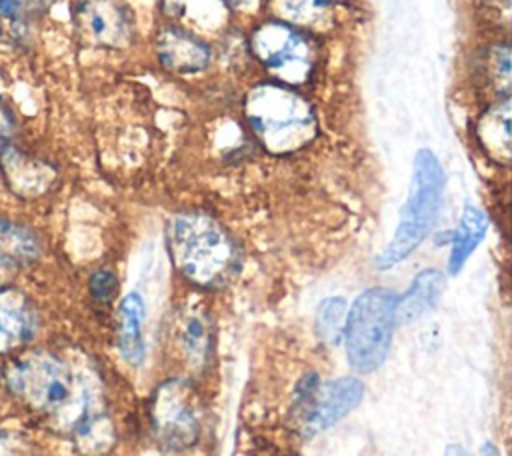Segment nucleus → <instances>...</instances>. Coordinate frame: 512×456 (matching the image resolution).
Segmentation results:
<instances>
[{"instance_id": "obj_20", "label": "nucleus", "mask_w": 512, "mask_h": 456, "mask_svg": "<svg viewBox=\"0 0 512 456\" xmlns=\"http://www.w3.org/2000/svg\"><path fill=\"white\" fill-rule=\"evenodd\" d=\"M90 292L98 302H108L116 292V276L110 270H98L90 278Z\"/></svg>"}, {"instance_id": "obj_15", "label": "nucleus", "mask_w": 512, "mask_h": 456, "mask_svg": "<svg viewBox=\"0 0 512 456\" xmlns=\"http://www.w3.org/2000/svg\"><path fill=\"white\" fill-rule=\"evenodd\" d=\"M280 22L298 26H320L330 18L332 0H272Z\"/></svg>"}, {"instance_id": "obj_19", "label": "nucleus", "mask_w": 512, "mask_h": 456, "mask_svg": "<svg viewBox=\"0 0 512 456\" xmlns=\"http://www.w3.org/2000/svg\"><path fill=\"white\" fill-rule=\"evenodd\" d=\"M184 342L186 348L190 352V358L194 360H202L204 352H206V326L200 318H190L186 324V332H184Z\"/></svg>"}, {"instance_id": "obj_14", "label": "nucleus", "mask_w": 512, "mask_h": 456, "mask_svg": "<svg viewBox=\"0 0 512 456\" xmlns=\"http://www.w3.org/2000/svg\"><path fill=\"white\" fill-rule=\"evenodd\" d=\"M486 230H488L486 214L472 204L464 206L458 228L454 232L452 250L448 256V272L450 274H458L464 268V264L468 262V258L472 256L476 246L482 242Z\"/></svg>"}, {"instance_id": "obj_23", "label": "nucleus", "mask_w": 512, "mask_h": 456, "mask_svg": "<svg viewBox=\"0 0 512 456\" xmlns=\"http://www.w3.org/2000/svg\"><path fill=\"white\" fill-rule=\"evenodd\" d=\"M444 456H472V454L466 448L458 446V444H450V446H446Z\"/></svg>"}, {"instance_id": "obj_7", "label": "nucleus", "mask_w": 512, "mask_h": 456, "mask_svg": "<svg viewBox=\"0 0 512 456\" xmlns=\"http://www.w3.org/2000/svg\"><path fill=\"white\" fill-rule=\"evenodd\" d=\"M152 428L158 442L170 450H182L196 442L200 422L194 396L184 380L164 382L152 400Z\"/></svg>"}, {"instance_id": "obj_2", "label": "nucleus", "mask_w": 512, "mask_h": 456, "mask_svg": "<svg viewBox=\"0 0 512 456\" xmlns=\"http://www.w3.org/2000/svg\"><path fill=\"white\" fill-rule=\"evenodd\" d=\"M168 250L176 268L198 286L222 284L234 264L236 248L228 232L210 216L184 212L168 224Z\"/></svg>"}, {"instance_id": "obj_17", "label": "nucleus", "mask_w": 512, "mask_h": 456, "mask_svg": "<svg viewBox=\"0 0 512 456\" xmlns=\"http://www.w3.org/2000/svg\"><path fill=\"white\" fill-rule=\"evenodd\" d=\"M510 104L504 100L500 106H494L490 112L482 116V122L478 124V130L484 138V144L490 146L496 156L502 154V158H508L510 152Z\"/></svg>"}, {"instance_id": "obj_6", "label": "nucleus", "mask_w": 512, "mask_h": 456, "mask_svg": "<svg viewBox=\"0 0 512 456\" xmlns=\"http://www.w3.org/2000/svg\"><path fill=\"white\" fill-rule=\"evenodd\" d=\"M252 50L262 66L286 84H302L316 66V48L302 32L286 22L272 20L252 34Z\"/></svg>"}, {"instance_id": "obj_16", "label": "nucleus", "mask_w": 512, "mask_h": 456, "mask_svg": "<svg viewBox=\"0 0 512 456\" xmlns=\"http://www.w3.org/2000/svg\"><path fill=\"white\" fill-rule=\"evenodd\" d=\"M0 252L20 262H32L40 254V242L36 234L20 224L0 218Z\"/></svg>"}, {"instance_id": "obj_11", "label": "nucleus", "mask_w": 512, "mask_h": 456, "mask_svg": "<svg viewBox=\"0 0 512 456\" xmlns=\"http://www.w3.org/2000/svg\"><path fill=\"white\" fill-rule=\"evenodd\" d=\"M156 52L160 62L178 74L200 72L210 62L208 46L192 32L176 26H168L158 32Z\"/></svg>"}, {"instance_id": "obj_12", "label": "nucleus", "mask_w": 512, "mask_h": 456, "mask_svg": "<svg viewBox=\"0 0 512 456\" xmlns=\"http://www.w3.org/2000/svg\"><path fill=\"white\" fill-rule=\"evenodd\" d=\"M444 274L436 268H426L418 276H414L410 288L396 298V320L412 322L424 316L442 296L444 290Z\"/></svg>"}, {"instance_id": "obj_5", "label": "nucleus", "mask_w": 512, "mask_h": 456, "mask_svg": "<svg viewBox=\"0 0 512 456\" xmlns=\"http://www.w3.org/2000/svg\"><path fill=\"white\" fill-rule=\"evenodd\" d=\"M396 298L388 288H368L346 312V356L358 372H374L384 364L398 322Z\"/></svg>"}, {"instance_id": "obj_8", "label": "nucleus", "mask_w": 512, "mask_h": 456, "mask_svg": "<svg viewBox=\"0 0 512 456\" xmlns=\"http://www.w3.org/2000/svg\"><path fill=\"white\" fill-rule=\"evenodd\" d=\"M72 22L80 40L96 48H126L134 36V20L124 0H76Z\"/></svg>"}, {"instance_id": "obj_22", "label": "nucleus", "mask_w": 512, "mask_h": 456, "mask_svg": "<svg viewBox=\"0 0 512 456\" xmlns=\"http://www.w3.org/2000/svg\"><path fill=\"white\" fill-rule=\"evenodd\" d=\"M18 272V262L6 254L0 252V290L8 288Z\"/></svg>"}, {"instance_id": "obj_25", "label": "nucleus", "mask_w": 512, "mask_h": 456, "mask_svg": "<svg viewBox=\"0 0 512 456\" xmlns=\"http://www.w3.org/2000/svg\"><path fill=\"white\" fill-rule=\"evenodd\" d=\"M226 2H230L232 6H238V8H246L252 4V0H226Z\"/></svg>"}, {"instance_id": "obj_21", "label": "nucleus", "mask_w": 512, "mask_h": 456, "mask_svg": "<svg viewBox=\"0 0 512 456\" xmlns=\"http://www.w3.org/2000/svg\"><path fill=\"white\" fill-rule=\"evenodd\" d=\"M0 456H28L26 442L16 432H0Z\"/></svg>"}, {"instance_id": "obj_9", "label": "nucleus", "mask_w": 512, "mask_h": 456, "mask_svg": "<svg viewBox=\"0 0 512 456\" xmlns=\"http://www.w3.org/2000/svg\"><path fill=\"white\" fill-rule=\"evenodd\" d=\"M364 396V384L358 378L346 376L330 380L316 390L314 404L306 416V430L310 434L322 432L352 412Z\"/></svg>"}, {"instance_id": "obj_3", "label": "nucleus", "mask_w": 512, "mask_h": 456, "mask_svg": "<svg viewBox=\"0 0 512 456\" xmlns=\"http://www.w3.org/2000/svg\"><path fill=\"white\" fill-rule=\"evenodd\" d=\"M244 112L256 138L272 154L294 152L316 134L312 106L300 94L280 84L252 88L246 96Z\"/></svg>"}, {"instance_id": "obj_1", "label": "nucleus", "mask_w": 512, "mask_h": 456, "mask_svg": "<svg viewBox=\"0 0 512 456\" xmlns=\"http://www.w3.org/2000/svg\"><path fill=\"white\" fill-rule=\"evenodd\" d=\"M6 390L28 410L64 426L86 454L106 450L112 430L98 394L66 360L46 350H30L2 368Z\"/></svg>"}, {"instance_id": "obj_13", "label": "nucleus", "mask_w": 512, "mask_h": 456, "mask_svg": "<svg viewBox=\"0 0 512 456\" xmlns=\"http://www.w3.org/2000/svg\"><path fill=\"white\" fill-rule=\"evenodd\" d=\"M144 302L136 292L124 296L118 308V348L126 362L140 364L144 360Z\"/></svg>"}, {"instance_id": "obj_18", "label": "nucleus", "mask_w": 512, "mask_h": 456, "mask_svg": "<svg viewBox=\"0 0 512 456\" xmlns=\"http://www.w3.org/2000/svg\"><path fill=\"white\" fill-rule=\"evenodd\" d=\"M346 322V302L342 298H326L318 306L316 314V332L322 342L334 346L344 336Z\"/></svg>"}, {"instance_id": "obj_10", "label": "nucleus", "mask_w": 512, "mask_h": 456, "mask_svg": "<svg viewBox=\"0 0 512 456\" xmlns=\"http://www.w3.org/2000/svg\"><path fill=\"white\" fill-rule=\"evenodd\" d=\"M38 330V310L22 290H0V354H10L28 344Z\"/></svg>"}, {"instance_id": "obj_4", "label": "nucleus", "mask_w": 512, "mask_h": 456, "mask_svg": "<svg viewBox=\"0 0 512 456\" xmlns=\"http://www.w3.org/2000/svg\"><path fill=\"white\" fill-rule=\"evenodd\" d=\"M444 194V170L432 150H418L408 198L400 210V220L390 244L378 254L376 268L388 270L408 258L430 232Z\"/></svg>"}, {"instance_id": "obj_24", "label": "nucleus", "mask_w": 512, "mask_h": 456, "mask_svg": "<svg viewBox=\"0 0 512 456\" xmlns=\"http://www.w3.org/2000/svg\"><path fill=\"white\" fill-rule=\"evenodd\" d=\"M480 456H500V450L496 448V444H492L490 440H486V442L480 446Z\"/></svg>"}]
</instances>
